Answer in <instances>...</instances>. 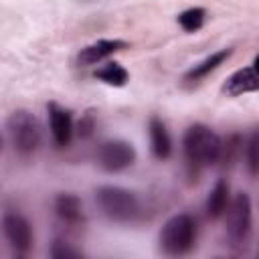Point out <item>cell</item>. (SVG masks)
<instances>
[{"label": "cell", "instance_id": "6da1fadb", "mask_svg": "<svg viewBox=\"0 0 259 259\" xmlns=\"http://www.w3.org/2000/svg\"><path fill=\"white\" fill-rule=\"evenodd\" d=\"M184 158H186V168L188 176L192 180L198 178V174L217 164L219 152H221V138L202 123H194L184 132Z\"/></svg>", "mask_w": 259, "mask_h": 259}, {"label": "cell", "instance_id": "7a4b0ae2", "mask_svg": "<svg viewBox=\"0 0 259 259\" xmlns=\"http://www.w3.org/2000/svg\"><path fill=\"white\" fill-rule=\"evenodd\" d=\"M196 237H198L196 219L188 212H178L164 223V227L160 229L158 241H160L162 253L180 257L194 249Z\"/></svg>", "mask_w": 259, "mask_h": 259}, {"label": "cell", "instance_id": "3957f363", "mask_svg": "<svg viewBox=\"0 0 259 259\" xmlns=\"http://www.w3.org/2000/svg\"><path fill=\"white\" fill-rule=\"evenodd\" d=\"M225 227L231 247L245 249L253 231V206L247 192H237L235 198L229 200V206L225 210Z\"/></svg>", "mask_w": 259, "mask_h": 259}, {"label": "cell", "instance_id": "277c9868", "mask_svg": "<svg viewBox=\"0 0 259 259\" xmlns=\"http://www.w3.org/2000/svg\"><path fill=\"white\" fill-rule=\"evenodd\" d=\"M95 200L101 208V212L115 221V223H127L132 221L140 210L138 196L121 186H99L95 190Z\"/></svg>", "mask_w": 259, "mask_h": 259}, {"label": "cell", "instance_id": "5b68a950", "mask_svg": "<svg viewBox=\"0 0 259 259\" xmlns=\"http://www.w3.org/2000/svg\"><path fill=\"white\" fill-rule=\"evenodd\" d=\"M6 125H8V134H10L12 146L20 156H30L38 148L42 132H40L38 119L30 111H26V109L12 111L8 121H6Z\"/></svg>", "mask_w": 259, "mask_h": 259}, {"label": "cell", "instance_id": "8992f818", "mask_svg": "<svg viewBox=\"0 0 259 259\" xmlns=\"http://www.w3.org/2000/svg\"><path fill=\"white\" fill-rule=\"evenodd\" d=\"M97 162L105 172H121L136 162V148L125 140H107L99 146Z\"/></svg>", "mask_w": 259, "mask_h": 259}, {"label": "cell", "instance_id": "52a82bcc", "mask_svg": "<svg viewBox=\"0 0 259 259\" xmlns=\"http://www.w3.org/2000/svg\"><path fill=\"white\" fill-rule=\"evenodd\" d=\"M2 231L16 255H26L32 249V243H34L32 227L28 219L22 217L20 212H6L2 219Z\"/></svg>", "mask_w": 259, "mask_h": 259}, {"label": "cell", "instance_id": "ba28073f", "mask_svg": "<svg viewBox=\"0 0 259 259\" xmlns=\"http://www.w3.org/2000/svg\"><path fill=\"white\" fill-rule=\"evenodd\" d=\"M49 111V125H51V136L59 148H67L73 140L75 125H73V115L69 109L61 107L59 103L51 101L47 105Z\"/></svg>", "mask_w": 259, "mask_h": 259}, {"label": "cell", "instance_id": "9c48e42d", "mask_svg": "<svg viewBox=\"0 0 259 259\" xmlns=\"http://www.w3.org/2000/svg\"><path fill=\"white\" fill-rule=\"evenodd\" d=\"M127 42L125 40H119V38H101V40H95L91 45H87L85 49H81V53L77 55V63L81 67H91V65H97L101 63L103 59L111 57L113 53L125 49Z\"/></svg>", "mask_w": 259, "mask_h": 259}, {"label": "cell", "instance_id": "30bf717a", "mask_svg": "<svg viewBox=\"0 0 259 259\" xmlns=\"http://www.w3.org/2000/svg\"><path fill=\"white\" fill-rule=\"evenodd\" d=\"M259 89V77L255 67H243L235 71L231 77H227L223 85V93L229 97H239L243 93H253Z\"/></svg>", "mask_w": 259, "mask_h": 259}, {"label": "cell", "instance_id": "8fae6325", "mask_svg": "<svg viewBox=\"0 0 259 259\" xmlns=\"http://www.w3.org/2000/svg\"><path fill=\"white\" fill-rule=\"evenodd\" d=\"M148 132H150L152 154L158 160H168L170 154H172V140H170V134L166 130V123L160 117L152 115L150 117V123H148Z\"/></svg>", "mask_w": 259, "mask_h": 259}, {"label": "cell", "instance_id": "7c38bea8", "mask_svg": "<svg viewBox=\"0 0 259 259\" xmlns=\"http://www.w3.org/2000/svg\"><path fill=\"white\" fill-rule=\"evenodd\" d=\"M55 212L67 225H79L83 221V204L81 198L73 192H61L55 198Z\"/></svg>", "mask_w": 259, "mask_h": 259}, {"label": "cell", "instance_id": "4fadbf2b", "mask_svg": "<svg viewBox=\"0 0 259 259\" xmlns=\"http://www.w3.org/2000/svg\"><path fill=\"white\" fill-rule=\"evenodd\" d=\"M229 200H231V186L225 178H219L214 182V186L210 188L208 192V198H206V217L208 219H221L229 206Z\"/></svg>", "mask_w": 259, "mask_h": 259}, {"label": "cell", "instance_id": "5bb4252c", "mask_svg": "<svg viewBox=\"0 0 259 259\" xmlns=\"http://www.w3.org/2000/svg\"><path fill=\"white\" fill-rule=\"evenodd\" d=\"M231 55H233V49H221V51L208 55L206 59H202L198 65H194V67L184 75V81H186V83H198L200 79H204L206 75H210L214 69H219Z\"/></svg>", "mask_w": 259, "mask_h": 259}, {"label": "cell", "instance_id": "9a60e30c", "mask_svg": "<svg viewBox=\"0 0 259 259\" xmlns=\"http://www.w3.org/2000/svg\"><path fill=\"white\" fill-rule=\"evenodd\" d=\"M243 152V138L239 134H231L227 136V140H221V152H219V160L223 164V168H231L237 158Z\"/></svg>", "mask_w": 259, "mask_h": 259}, {"label": "cell", "instance_id": "2e32d148", "mask_svg": "<svg viewBox=\"0 0 259 259\" xmlns=\"http://www.w3.org/2000/svg\"><path fill=\"white\" fill-rule=\"evenodd\" d=\"M95 79H99V81H103L105 85H111V87H123L127 83L130 75L119 63H107V65H103L101 69L95 71Z\"/></svg>", "mask_w": 259, "mask_h": 259}, {"label": "cell", "instance_id": "e0dca14e", "mask_svg": "<svg viewBox=\"0 0 259 259\" xmlns=\"http://www.w3.org/2000/svg\"><path fill=\"white\" fill-rule=\"evenodd\" d=\"M204 18H206L204 8L194 6V8H186L184 12H180L176 20H178V24H180L186 32H194V30H198V28L204 24Z\"/></svg>", "mask_w": 259, "mask_h": 259}, {"label": "cell", "instance_id": "ac0fdd59", "mask_svg": "<svg viewBox=\"0 0 259 259\" xmlns=\"http://www.w3.org/2000/svg\"><path fill=\"white\" fill-rule=\"evenodd\" d=\"M95 127H97V117H95V111H93V109H87V111H85V113L79 117L75 132H77V136H79L81 140H89V138L95 134Z\"/></svg>", "mask_w": 259, "mask_h": 259}, {"label": "cell", "instance_id": "d6986e66", "mask_svg": "<svg viewBox=\"0 0 259 259\" xmlns=\"http://www.w3.org/2000/svg\"><path fill=\"white\" fill-rule=\"evenodd\" d=\"M257 148H259V132H253L249 142H247V168H249L251 176H257V170H259Z\"/></svg>", "mask_w": 259, "mask_h": 259}, {"label": "cell", "instance_id": "ffe728a7", "mask_svg": "<svg viewBox=\"0 0 259 259\" xmlns=\"http://www.w3.org/2000/svg\"><path fill=\"white\" fill-rule=\"evenodd\" d=\"M49 255L53 259H77V257H83V253L79 249H73V247L65 245L63 241H55L51 251H49Z\"/></svg>", "mask_w": 259, "mask_h": 259}, {"label": "cell", "instance_id": "44dd1931", "mask_svg": "<svg viewBox=\"0 0 259 259\" xmlns=\"http://www.w3.org/2000/svg\"><path fill=\"white\" fill-rule=\"evenodd\" d=\"M0 148H2V138H0Z\"/></svg>", "mask_w": 259, "mask_h": 259}]
</instances>
